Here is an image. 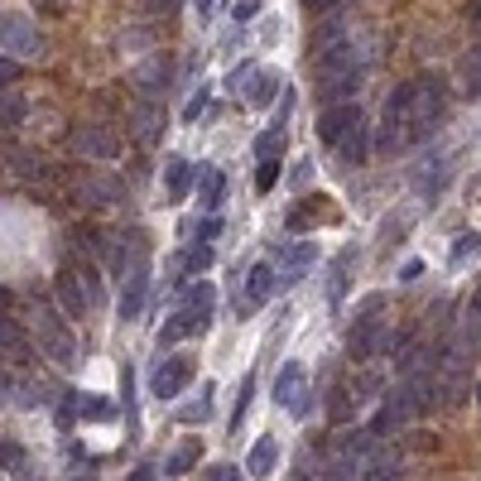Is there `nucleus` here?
Wrapping results in <instances>:
<instances>
[{
  "mask_svg": "<svg viewBox=\"0 0 481 481\" xmlns=\"http://www.w3.org/2000/svg\"><path fill=\"white\" fill-rule=\"evenodd\" d=\"M212 385H202V400H193V404H183L179 409V424H208V414H212Z\"/></svg>",
  "mask_w": 481,
  "mask_h": 481,
  "instance_id": "28",
  "label": "nucleus"
},
{
  "mask_svg": "<svg viewBox=\"0 0 481 481\" xmlns=\"http://www.w3.org/2000/svg\"><path fill=\"white\" fill-rule=\"evenodd\" d=\"M208 481H240V472L231 467V462H217V467L208 472Z\"/></svg>",
  "mask_w": 481,
  "mask_h": 481,
  "instance_id": "40",
  "label": "nucleus"
},
{
  "mask_svg": "<svg viewBox=\"0 0 481 481\" xmlns=\"http://www.w3.org/2000/svg\"><path fill=\"white\" fill-rule=\"evenodd\" d=\"M25 111H29V107H25V97H20V92H15V87H0V126H5V130H10V126H20Z\"/></svg>",
  "mask_w": 481,
  "mask_h": 481,
  "instance_id": "23",
  "label": "nucleus"
},
{
  "mask_svg": "<svg viewBox=\"0 0 481 481\" xmlns=\"http://www.w3.org/2000/svg\"><path fill=\"white\" fill-rule=\"evenodd\" d=\"M280 87H284V82L274 77V73H255V77H251V92H246V97H251V107H270V101L280 97Z\"/></svg>",
  "mask_w": 481,
  "mask_h": 481,
  "instance_id": "22",
  "label": "nucleus"
},
{
  "mask_svg": "<svg viewBox=\"0 0 481 481\" xmlns=\"http://www.w3.org/2000/svg\"><path fill=\"white\" fill-rule=\"evenodd\" d=\"M337 154H342V164H366V154H371V140H366V116H361L356 126L337 140Z\"/></svg>",
  "mask_w": 481,
  "mask_h": 481,
  "instance_id": "15",
  "label": "nucleus"
},
{
  "mask_svg": "<svg viewBox=\"0 0 481 481\" xmlns=\"http://www.w3.org/2000/svg\"><path fill=\"white\" fill-rule=\"evenodd\" d=\"M467 25L481 34V0H472V5H467Z\"/></svg>",
  "mask_w": 481,
  "mask_h": 481,
  "instance_id": "44",
  "label": "nucleus"
},
{
  "mask_svg": "<svg viewBox=\"0 0 481 481\" xmlns=\"http://www.w3.org/2000/svg\"><path fill=\"white\" fill-rule=\"evenodd\" d=\"M231 15H236V25H251L255 15H261V0H236V10H231Z\"/></svg>",
  "mask_w": 481,
  "mask_h": 481,
  "instance_id": "35",
  "label": "nucleus"
},
{
  "mask_svg": "<svg viewBox=\"0 0 481 481\" xmlns=\"http://www.w3.org/2000/svg\"><path fill=\"white\" fill-rule=\"evenodd\" d=\"M274 284H280V274H274V265H251V274H246V299H236V308H240V313L261 308V303L274 294Z\"/></svg>",
  "mask_w": 481,
  "mask_h": 481,
  "instance_id": "9",
  "label": "nucleus"
},
{
  "mask_svg": "<svg viewBox=\"0 0 481 481\" xmlns=\"http://www.w3.org/2000/svg\"><path fill=\"white\" fill-rule=\"evenodd\" d=\"M0 352H25V333L15 318H0Z\"/></svg>",
  "mask_w": 481,
  "mask_h": 481,
  "instance_id": "30",
  "label": "nucleus"
},
{
  "mask_svg": "<svg viewBox=\"0 0 481 481\" xmlns=\"http://www.w3.org/2000/svg\"><path fill=\"white\" fill-rule=\"evenodd\" d=\"M159 120H164V111L154 107V101H140V111H135V140L154 145L159 140Z\"/></svg>",
  "mask_w": 481,
  "mask_h": 481,
  "instance_id": "17",
  "label": "nucleus"
},
{
  "mask_svg": "<svg viewBox=\"0 0 481 481\" xmlns=\"http://www.w3.org/2000/svg\"><path fill=\"white\" fill-rule=\"evenodd\" d=\"M164 183H169V202H183L188 188H193V164H188L183 154H174V159L164 164Z\"/></svg>",
  "mask_w": 481,
  "mask_h": 481,
  "instance_id": "16",
  "label": "nucleus"
},
{
  "mask_svg": "<svg viewBox=\"0 0 481 481\" xmlns=\"http://www.w3.org/2000/svg\"><path fill=\"white\" fill-rule=\"evenodd\" d=\"M126 481H154V467H149V462H145V467H135Z\"/></svg>",
  "mask_w": 481,
  "mask_h": 481,
  "instance_id": "45",
  "label": "nucleus"
},
{
  "mask_svg": "<svg viewBox=\"0 0 481 481\" xmlns=\"http://www.w3.org/2000/svg\"><path fill=\"white\" fill-rule=\"evenodd\" d=\"M284 154V130L274 126V130H265V135H255V159H280Z\"/></svg>",
  "mask_w": 481,
  "mask_h": 481,
  "instance_id": "26",
  "label": "nucleus"
},
{
  "mask_svg": "<svg viewBox=\"0 0 481 481\" xmlns=\"http://www.w3.org/2000/svg\"><path fill=\"white\" fill-rule=\"evenodd\" d=\"M352 265H356V251L347 246V251H342L337 261H333V270H328V294H333V303L347 294V274H352Z\"/></svg>",
  "mask_w": 481,
  "mask_h": 481,
  "instance_id": "19",
  "label": "nucleus"
},
{
  "mask_svg": "<svg viewBox=\"0 0 481 481\" xmlns=\"http://www.w3.org/2000/svg\"><path fill=\"white\" fill-rule=\"evenodd\" d=\"M313 261H318V240H299V246H289V251L280 255V284H294Z\"/></svg>",
  "mask_w": 481,
  "mask_h": 481,
  "instance_id": "12",
  "label": "nucleus"
},
{
  "mask_svg": "<svg viewBox=\"0 0 481 481\" xmlns=\"http://www.w3.org/2000/svg\"><path fill=\"white\" fill-rule=\"evenodd\" d=\"M404 472V453L400 448H375L366 457V472H361V481H400Z\"/></svg>",
  "mask_w": 481,
  "mask_h": 481,
  "instance_id": "11",
  "label": "nucleus"
},
{
  "mask_svg": "<svg viewBox=\"0 0 481 481\" xmlns=\"http://www.w3.org/2000/svg\"><path fill=\"white\" fill-rule=\"evenodd\" d=\"M381 342H385L381 322L361 318L356 328H352V337H347V352H352V361H371V356H381Z\"/></svg>",
  "mask_w": 481,
  "mask_h": 481,
  "instance_id": "10",
  "label": "nucleus"
},
{
  "mask_svg": "<svg viewBox=\"0 0 481 481\" xmlns=\"http://www.w3.org/2000/svg\"><path fill=\"white\" fill-rule=\"evenodd\" d=\"M198 198H202V208H208V212H217L221 198H227V174H221V169H208V174L198 179Z\"/></svg>",
  "mask_w": 481,
  "mask_h": 481,
  "instance_id": "18",
  "label": "nucleus"
},
{
  "mask_svg": "<svg viewBox=\"0 0 481 481\" xmlns=\"http://www.w3.org/2000/svg\"><path fill=\"white\" fill-rule=\"evenodd\" d=\"M476 251H481V236H476V231H462L457 246H453V261L462 265V261H467V255H476Z\"/></svg>",
  "mask_w": 481,
  "mask_h": 481,
  "instance_id": "34",
  "label": "nucleus"
},
{
  "mask_svg": "<svg viewBox=\"0 0 481 481\" xmlns=\"http://www.w3.org/2000/svg\"><path fill=\"white\" fill-rule=\"evenodd\" d=\"M212 261H217V255H212L208 240H193V246H188V255H183V265L193 270V274H208V270H212Z\"/></svg>",
  "mask_w": 481,
  "mask_h": 481,
  "instance_id": "27",
  "label": "nucleus"
},
{
  "mask_svg": "<svg viewBox=\"0 0 481 481\" xmlns=\"http://www.w3.org/2000/svg\"><path fill=\"white\" fill-rule=\"evenodd\" d=\"M212 236H221V221H217V217H208V221L198 227V240H212Z\"/></svg>",
  "mask_w": 481,
  "mask_h": 481,
  "instance_id": "42",
  "label": "nucleus"
},
{
  "mask_svg": "<svg viewBox=\"0 0 481 481\" xmlns=\"http://www.w3.org/2000/svg\"><path fill=\"white\" fill-rule=\"evenodd\" d=\"M419 274H424V265H419V261H409V265L400 270V280H419Z\"/></svg>",
  "mask_w": 481,
  "mask_h": 481,
  "instance_id": "46",
  "label": "nucleus"
},
{
  "mask_svg": "<svg viewBox=\"0 0 481 481\" xmlns=\"http://www.w3.org/2000/svg\"><path fill=\"white\" fill-rule=\"evenodd\" d=\"M476 404H481V385H476Z\"/></svg>",
  "mask_w": 481,
  "mask_h": 481,
  "instance_id": "49",
  "label": "nucleus"
},
{
  "mask_svg": "<svg viewBox=\"0 0 481 481\" xmlns=\"http://www.w3.org/2000/svg\"><path fill=\"white\" fill-rule=\"evenodd\" d=\"M67 265H73V274L82 280V294H87V303L97 308V303H101V280H97V265H87V261H67Z\"/></svg>",
  "mask_w": 481,
  "mask_h": 481,
  "instance_id": "25",
  "label": "nucleus"
},
{
  "mask_svg": "<svg viewBox=\"0 0 481 481\" xmlns=\"http://www.w3.org/2000/svg\"><path fill=\"white\" fill-rule=\"evenodd\" d=\"M274 183H280V159H261V169H255V188L270 193Z\"/></svg>",
  "mask_w": 481,
  "mask_h": 481,
  "instance_id": "32",
  "label": "nucleus"
},
{
  "mask_svg": "<svg viewBox=\"0 0 481 481\" xmlns=\"http://www.w3.org/2000/svg\"><path fill=\"white\" fill-rule=\"evenodd\" d=\"M77 414L92 419V424H107V419H116V404H111V400H97V394H82V400H77Z\"/></svg>",
  "mask_w": 481,
  "mask_h": 481,
  "instance_id": "24",
  "label": "nucleus"
},
{
  "mask_svg": "<svg viewBox=\"0 0 481 481\" xmlns=\"http://www.w3.org/2000/svg\"><path fill=\"white\" fill-rule=\"evenodd\" d=\"M303 5L313 10V15H333V10L342 5V0H303Z\"/></svg>",
  "mask_w": 481,
  "mask_h": 481,
  "instance_id": "41",
  "label": "nucleus"
},
{
  "mask_svg": "<svg viewBox=\"0 0 481 481\" xmlns=\"http://www.w3.org/2000/svg\"><path fill=\"white\" fill-rule=\"evenodd\" d=\"M443 101H448V92H443V77L438 73L404 82V87L385 101V145L419 140V135L443 116Z\"/></svg>",
  "mask_w": 481,
  "mask_h": 481,
  "instance_id": "1",
  "label": "nucleus"
},
{
  "mask_svg": "<svg viewBox=\"0 0 481 481\" xmlns=\"http://www.w3.org/2000/svg\"><path fill=\"white\" fill-rule=\"evenodd\" d=\"M193 462H198V443H183V448L174 453V457H169V472H188V467H193Z\"/></svg>",
  "mask_w": 481,
  "mask_h": 481,
  "instance_id": "33",
  "label": "nucleus"
},
{
  "mask_svg": "<svg viewBox=\"0 0 481 481\" xmlns=\"http://www.w3.org/2000/svg\"><path fill=\"white\" fill-rule=\"evenodd\" d=\"M251 77H255V67H251V63H240V67H236V73L227 77V87H231V92H240V87H246V82H251Z\"/></svg>",
  "mask_w": 481,
  "mask_h": 481,
  "instance_id": "38",
  "label": "nucleus"
},
{
  "mask_svg": "<svg viewBox=\"0 0 481 481\" xmlns=\"http://www.w3.org/2000/svg\"><path fill=\"white\" fill-rule=\"evenodd\" d=\"M457 73H462V92H467V97H481V48H467V54H462Z\"/></svg>",
  "mask_w": 481,
  "mask_h": 481,
  "instance_id": "21",
  "label": "nucleus"
},
{
  "mask_svg": "<svg viewBox=\"0 0 481 481\" xmlns=\"http://www.w3.org/2000/svg\"><path fill=\"white\" fill-rule=\"evenodd\" d=\"M308 371L299 366V361H284L280 375H274V404H284V409H294L299 419H308Z\"/></svg>",
  "mask_w": 481,
  "mask_h": 481,
  "instance_id": "4",
  "label": "nucleus"
},
{
  "mask_svg": "<svg viewBox=\"0 0 481 481\" xmlns=\"http://www.w3.org/2000/svg\"><path fill=\"white\" fill-rule=\"evenodd\" d=\"M251 394H255V381L246 375V381H240V390H236V414H231V428L240 434V419H246V409H251Z\"/></svg>",
  "mask_w": 481,
  "mask_h": 481,
  "instance_id": "31",
  "label": "nucleus"
},
{
  "mask_svg": "<svg viewBox=\"0 0 481 481\" xmlns=\"http://www.w3.org/2000/svg\"><path fill=\"white\" fill-rule=\"evenodd\" d=\"M356 120H361V107H356V101H333V107L322 111V120H318V140H322V145H337L342 135L356 126Z\"/></svg>",
  "mask_w": 481,
  "mask_h": 481,
  "instance_id": "8",
  "label": "nucleus"
},
{
  "mask_svg": "<svg viewBox=\"0 0 481 481\" xmlns=\"http://www.w3.org/2000/svg\"><path fill=\"white\" fill-rule=\"evenodd\" d=\"M208 97H212V92L202 87V92H198V97H193V101H188V107H183V120H198L202 111H208Z\"/></svg>",
  "mask_w": 481,
  "mask_h": 481,
  "instance_id": "37",
  "label": "nucleus"
},
{
  "mask_svg": "<svg viewBox=\"0 0 481 481\" xmlns=\"http://www.w3.org/2000/svg\"><path fill=\"white\" fill-rule=\"evenodd\" d=\"M5 299H10V294H5V289H0V303H5Z\"/></svg>",
  "mask_w": 481,
  "mask_h": 481,
  "instance_id": "48",
  "label": "nucleus"
},
{
  "mask_svg": "<svg viewBox=\"0 0 481 481\" xmlns=\"http://www.w3.org/2000/svg\"><path fill=\"white\" fill-rule=\"evenodd\" d=\"M381 385H385V381H381V371H361L356 381L347 385V400L361 409V404H371V400H375V390H381Z\"/></svg>",
  "mask_w": 481,
  "mask_h": 481,
  "instance_id": "20",
  "label": "nucleus"
},
{
  "mask_svg": "<svg viewBox=\"0 0 481 481\" xmlns=\"http://www.w3.org/2000/svg\"><path fill=\"white\" fill-rule=\"evenodd\" d=\"M212 308H217V289H212V280H198V284H188L183 289V303H179V313L164 322V333L154 337V347H159V356H164V347H174L179 337H193V333H202L212 322Z\"/></svg>",
  "mask_w": 481,
  "mask_h": 481,
  "instance_id": "2",
  "label": "nucleus"
},
{
  "mask_svg": "<svg viewBox=\"0 0 481 481\" xmlns=\"http://www.w3.org/2000/svg\"><path fill=\"white\" fill-rule=\"evenodd\" d=\"M39 337H44V352L54 356L63 371H73V361H77V342H73V333H67L54 313H44V322H39Z\"/></svg>",
  "mask_w": 481,
  "mask_h": 481,
  "instance_id": "6",
  "label": "nucleus"
},
{
  "mask_svg": "<svg viewBox=\"0 0 481 481\" xmlns=\"http://www.w3.org/2000/svg\"><path fill=\"white\" fill-rule=\"evenodd\" d=\"M0 48L10 58H29V54H39V34H34L25 15H0Z\"/></svg>",
  "mask_w": 481,
  "mask_h": 481,
  "instance_id": "5",
  "label": "nucleus"
},
{
  "mask_svg": "<svg viewBox=\"0 0 481 481\" xmlns=\"http://www.w3.org/2000/svg\"><path fill=\"white\" fill-rule=\"evenodd\" d=\"M193 356H164L159 366H154L149 375V390H154V400H179V394L188 390V381H193Z\"/></svg>",
  "mask_w": 481,
  "mask_h": 481,
  "instance_id": "3",
  "label": "nucleus"
},
{
  "mask_svg": "<svg viewBox=\"0 0 481 481\" xmlns=\"http://www.w3.org/2000/svg\"><path fill=\"white\" fill-rule=\"evenodd\" d=\"M20 462H25V453L15 443H0V467H20Z\"/></svg>",
  "mask_w": 481,
  "mask_h": 481,
  "instance_id": "39",
  "label": "nucleus"
},
{
  "mask_svg": "<svg viewBox=\"0 0 481 481\" xmlns=\"http://www.w3.org/2000/svg\"><path fill=\"white\" fill-rule=\"evenodd\" d=\"M10 169H15L20 179H39V174H44V169H39V154H29V149H15V154H10Z\"/></svg>",
  "mask_w": 481,
  "mask_h": 481,
  "instance_id": "29",
  "label": "nucleus"
},
{
  "mask_svg": "<svg viewBox=\"0 0 481 481\" xmlns=\"http://www.w3.org/2000/svg\"><path fill=\"white\" fill-rule=\"evenodd\" d=\"M20 77V58H10V54H0V87H10V82Z\"/></svg>",
  "mask_w": 481,
  "mask_h": 481,
  "instance_id": "36",
  "label": "nucleus"
},
{
  "mask_svg": "<svg viewBox=\"0 0 481 481\" xmlns=\"http://www.w3.org/2000/svg\"><path fill=\"white\" fill-rule=\"evenodd\" d=\"M54 289H58V299H63V308H67V313H73V318H82V313H87V294H82V280H77V274H73V265H63L58 270V280H54Z\"/></svg>",
  "mask_w": 481,
  "mask_h": 481,
  "instance_id": "13",
  "label": "nucleus"
},
{
  "mask_svg": "<svg viewBox=\"0 0 481 481\" xmlns=\"http://www.w3.org/2000/svg\"><path fill=\"white\" fill-rule=\"evenodd\" d=\"M212 5H217V0H193V10L202 15V20H208V15H212Z\"/></svg>",
  "mask_w": 481,
  "mask_h": 481,
  "instance_id": "47",
  "label": "nucleus"
},
{
  "mask_svg": "<svg viewBox=\"0 0 481 481\" xmlns=\"http://www.w3.org/2000/svg\"><path fill=\"white\" fill-rule=\"evenodd\" d=\"M73 149L87 154V159H116L120 140H116L107 126H77V130H73Z\"/></svg>",
  "mask_w": 481,
  "mask_h": 481,
  "instance_id": "7",
  "label": "nucleus"
},
{
  "mask_svg": "<svg viewBox=\"0 0 481 481\" xmlns=\"http://www.w3.org/2000/svg\"><path fill=\"white\" fill-rule=\"evenodd\" d=\"M274 462H280V438H255V448H251V457H246V472L255 476V481H265L270 472H274Z\"/></svg>",
  "mask_w": 481,
  "mask_h": 481,
  "instance_id": "14",
  "label": "nucleus"
},
{
  "mask_svg": "<svg viewBox=\"0 0 481 481\" xmlns=\"http://www.w3.org/2000/svg\"><path fill=\"white\" fill-rule=\"evenodd\" d=\"M34 10H48V15H63L67 0H34Z\"/></svg>",
  "mask_w": 481,
  "mask_h": 481,
  "instance_id": "43",
  "label": "nucleus"
}]
</instances>
